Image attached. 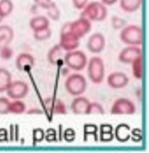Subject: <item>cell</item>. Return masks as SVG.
<instances>
[{
  "label": "cell",
  "instance_id": "6da1fadb",
  "mask_svg": "<svg viewBox=\"0 0 149 153\" xmlns=\"http://www.w3.org/2000/svg\"><path fill=\"white\" fill-rule=\"evenodd\" d=\"M108 14L106 6L101 1L89 2L82 10L80 16L86 18L91 22H101Z\"/></svg>",
  "mask_w": 149,
  "mask_h": 153
},
{
  "label": "cell",
  "instance_id": "7a4b0ae2",
  "mask_svg": "<svg viewBox=\"0 0 149 153\" xmlns=\"http://www.w3.org/2000/svg\"><path fill=\"white\" fill-rule=\"evenodd\" d=\"M79 40L80 39L70 30L69 22L65 24L61 30L59 43L62 50L66 51H74L79 46Z\"/></svg>",
  "mask_w": 149,
  "mask_h": 153
},
{
  "label": "cell",
  "instance_id": "3957f363",
  "mask_svg": "<svg viewBox=\"0 0 149 153\" xmlns=\"http://www.w3.org/2000/svg\"><path fill=\"white\" fill-rule=\"evenodd\" d=\"M119 37L125 44L131 46L141 45L142 43V30L139 26L131 25L122 28Z\"/></svg>",
  "mask_w": 149,
  "mask_h": 153
},
{
  "label": "cell",
  "instance_id": "277c9868",
  "mask_svg": "<svg viewBox=\"0 0 149 153\" xmlns=\"http://www.w3.org/2000/svg\"><path fill=\"white\" fill-rule=\"evenodd\" d=\"M87 74L90 79L94 84L101 83L105 75L104 64L99 57H91L87 67Z\"/></svg>",
  "mask_w": 149,
  "mask_h": 153
},
{
  "label": "cell",
  "instance_id": "5b68a950",
  "mask_svg": "<svg viewBox=\"0 0 149 153\" xmlns=\"http://www.w3.org/2000/svg\"><path fill=\"white\" fill-rule=\"evenodd\" d=\"M65 87L69 94L74 96H77L85 91L87 87V82L83 76L79 74H74L67 78Z\"/></svg>",
  "mask_w": 149,
  "mask_h": 153
},
{
  "label": "cell",
  "instance_id": "8992f818",
  "mask_svg": "<svg viewBox=\"0 0 149 153\" xmlns=\"http://www.w3.org/2000/svg\"><path fill=\"white\" fill-rule=\"evenodd\" d=\"M66 65L75 71L82 70L87 64V57L82 51H68L64 57Z\"/></svg>",
  "mask_w": 149,
  "mask_h": 153
},
{
  "label": "cell",
  "instance_id": "52a82bcc",
  "mask_svg": "<svg viewBox=\"0 0 149 153\" xmlns=\"http://www.w3.org/2000/svg\"><path fill=\"white\" fill-rule=\"evenodd\" d=\"M136 112L135 104L131 100L122 98L116 100L111 109L113 115H133Z\"/></svg>",
  "mask_w": 149,
  "mask_h": 153
},
{
  "label": "cell",
  "instance_id": "ba28073f",
  "mask_svg": "<svg viewBox=\"0 0 149 153\" xmlns=\"http://www.w3.org/2000/svg\"><path fill=\"white\" fill-rule=\"evenodd\" d=\"M69 28L76 36L82 38L91 30V22L86 18L80 16L79 19L69 22Z\"/></svg>",
  "mask_w": 149,
  "mask_h": 153
},
{
  "label": "cell",
  "instance_id": "9c48e42d",
  "mask_svg": "<svg viewBox=\"0 0 149 153\" xmlns=\"http://www.w3.org/2000/svg\"><path fill=\"white\" fill-rule=\"evenodd\" d=\"M29 91V87L22 81L12 82L6 92L8 96L13 100H19L25 98Z\"/></svg>",
  "mask_w": 149,
  "mask_h": 153
},
{
  "label": "cell",
  "instance_id": "30bf717a",
  "mask_svg": "<svg viewBox=\"0 0 149 153\" xmlns=\"http://www.w3.org/2000/svg\"><path fill=\"white\" fill-rule=\"evenodd\" d=\"M142 55V50L136 46L125 48L120 52L118 59L125 64H131L137 57Z\"/></svg>",
  "mask_w": 149,
  "mask_h": 153
},
{
  "label": "cell",
  "instance_id": "8fae6325",
  "mask_svg": "<svg viewBox=\"0 0 149 153\" xmlns=\"http://www.w3.org/2000/svg\"><path fill=\"white\" fill-rule=\"evenodd\" d=\"M105 45V38L100 33H95L91 35L87 40V49L93 53H99L103 51Z\"/></svg>",
  "mask_w": 149,
  "mask_h": 153
},
{
  "label": "cell",
  "instance_id": "7c38bea8",
  "mask_svg": "<svg viewBox=\"0 0 149 153\" xmlns=\"http://www.w3.org/2000/svg\"><path fill=\"white\" fill-rule=\"evenodd\" d=\"M46 109L52 115H63L66 113L65 105L59 99L47 98L44 101Z\"/></svg>",
  "mask_w": 149,
  "mask_h": 153
},
{
  "label": "cell",
  "instance_id": "4fadbf2b",
  "mask_svg": "<svg viewBox=\"0 0 149 153\" xmlns=\"http://www.w3.org/2000/svg\"><path fill=\"white\" fill-rule=\"evenodd\" d=\"M129 82L128 76L123 73L115 72L110 74L107 78V83L114 89L122 88Z\"/></svg>",
  "mask_w": 149,
  "mask_h": 153
},
{
  "label": "cell",
  "instance_id": "5bb4252c",
  "mask_svg": "<svg viewBox=\"0 0 149 153\" xmlns=\"http://www.w3.org/2000/svg\"><path fill=\"white\" fill-rule=\"evenodd\" d=\"M35 64L33 57L27 53L19 54L16 60V66L20 71H26L31 69Z\"/></svg>",
  "mask_w": 149,
  "mask_h": 153
},
{
  "label": "cell",
  "instance_id": "9a60e30c",
  "mask_svg": "<svg viewBox=\"0 0 149 153\" xmlns=\"http://www.w3.org/2000/svg\"><path fill=\"white\" fill-rule=\"evenodd\" d=\"M90 103V102L86 98L81 97L76 98L72 102V111L76 115H87Z\"/></svg>",
  "mask_w": 149,
  "mask_h": 153
},
{
  "label": "cell",
  "instance_id": "2e32d148",
  "mask_svg": "<svg viewBox=\"0 0 149 153\" xmlns=\"http://www.w3.org/2000/svg\"><path fill=\"white\" fill-rule=\"evenodd\" d=\"M14 32L11 27L8 25L0 26V49L8 46L13 41Z\"/></svg>",
  "mask_w": 149,
  "mask_h": 153
},
{
  "label": "cell",
  "instance_id": "e0dca14e",
  "mask_svg": "<svg viewBox=\"0 0 149 153\" xmlns=\"http://www.w3.org/2000/svg\"><path fill=\"white\" fill-rule=\"evenodd\" d=\"M29 26L35 32L50 27V21L47 17L39 15L32 18L30 20Z\"/></svg>",
  "mask_w": 149,
  "mask_h": 153
},
{
  "label": "cell",
  "instance_id": "ac0fdd59",
  "mask_svg": "<svg viewBox=\"0 0 149 153\" xmlns=\"http://www.w3.org/2000/svg\"><path fill=\"white\" fill-rule=\"evenodd\" d=\"M121 8L128 13H135L142 6V0H119Z\"/></svg>",
  "mask_w": 149,
  "mask_h": 153
},
{
  "label": "cell",
  "instance_id": "d6986e66",
  "mask_svg": "<svg viewBox=\"0 0 149 153\" xmlns=\"http://www.w3.org/2000/svg\"><path fill=\"white\" fill-rule=\"evenodd\" d=\"M115 134L116 139L120 142H125L128 140L131 135L130 127L126 124H120L115 129Z\"/></svg>",
  "mask_w": 149,
  "mask_h": 153
},
{
  "label": "cell",
  "instance_id": "ffe728a7",
  "mask_svg": "<svg viewBox=\"0 0 149 153\" xmlns=\"http://www.w3.org/2000/svg\"><path fill=\"white\" fill-rule=\"evenodd\" d=\"M12 82V76L5 68H0V92L7 91Z\"/></svg>",
  "mask_w": 149,
  "mask_h": 153
},
{
  "label": "cell",
  "instance_id": "44dd1931",
  "mask_svg": "<svg viewBox=\"0 0 149 153\" xmlns=\"http://www.w3.org/2000/svg\"><path fill=\"white\" fill-rule=\"evenodd\" d=\"M62 55V49L58 44L50 49L47 54V59L51 64L55 65L61 60Z\"/></svg>",
  "mask_w": 149,
  "mask_h": 153
},
{
  "label": "cell",
  "instance_id": "7402d4cb",
  "mask_svg": "<svg viewBox=\"0 0 149 153\" xmlns=\"http://www.w3.org/2000/svg\"><path fill=\"white\" fill-rule=\"evenodd\" d=\"M12 0H0V15L3 18L9 16L13 10Z\"/></svg>",
  "mask_w": 149,
  "mask_h": 153
},
{
  "label": "cell",
  "instance_id": "603a6c76",
  "mask_svg": "<svg viewBox=\"0 0 149 153\" xmlns=\"http://www.w3.org/2000/svg\"><path fill=\"white\" fill-rule=\"evenodd\" d=\"M131 64H132V73L134 77L138 79H142L143 76L142 55L137 57Z\"/></svg>",
  "mask_w": 149,
  "mask_h": 153
},
{
  "label": "cell",
  "instance_id": "cb8c5ba5",
  "mask_svg": "<svg viewBox=\"0 0 149 153\" xmlns=\"http://www.w3.org/2000/svg\"><path fill=\"white\" fill-rule=\"evenodd\" d=\"M26 111V105L21 101L16 100L10 103V113L16 115L23 114Z\"/></svg>",
  "mask_w": 149,
  "mask_h": 153
},
{
  "label": "cell",
  "instance_id": "d4e9b609",
  "mask_svg": "<svg viewBox=\"0 0 149 153\" xmlns=\"http://www.w3.org/2000/svg\"><path fill=\"white\" fill-rule=\"evenodd\" d=\"M47 13L51 19L54 21H58L61 16V12L57 5L53 1L46 9Z\"/></svg>",
  "mask_w": 149,
  "mask_h": 153
},
{
  "label": "cell",
  "instance_id": "484cf974",
  "mask_svg": "<svg viewBox=\"0 0 149 153\" xmlns=\"http://www.w3.org/2000/svg\"><path fill=\"white\" fill-rule=\"evenodd\" d=\"M51 30L50 27L34 32V38L38 41H44L50 38Z\"/></svg>",
  "mask_w": 149,
  "mask_h": 153
},
{
  "label": "cell",
  "instance_id": "4316f807",
  "mask_svg": "<svg viewBox=\"0 0 149 153\" xmlns=\"http://www.w3.org/2000/svg\"><path fill=\"white\" fill-rule=\"evenodd\" d=\"M104 114V110L101 105L97 102H93L90 103L87 115H102Z\"/></svg>",
  "mask_w": 149,
  "mask_h": 153
},
{
  "label": "cell",
  "instance_id": "83f0119b",
  "mask_svg": "<svg viewBox=\"0 0 149 153\" xmlns=\"http://www.w3.org/2000/svg\"><path fill=\"white\" fill-rule=\"evenodd\" d=\"M10 100L5 97H0V115H5L10 113Z\"/></svg>",
  "mask_w": 149,
  "mask_h": 153
},
{
  "label": "cell",
  "instance_id": "f1b7e54d",
  "mask_svg": "<svg viewBox=\"0 0 149 153\" xmlns=\"http://www.w3.org/2000/svg\"><path fill=\"white\" fill-rule=\"evenodd\" d=\"M126 24L125 19L118 16H114L111 18V25L112 27L115 29L118 30L124 28Z\"/></svg>",
  "mask_w": 149,
  "mask_h": 153
},
{
  "label": "cell",
  "instance_id": "f546056e",
  "mask_svg": "<svg viewBox=\"0 0 149 153\" xmlns=\"http://www.w3.org/2000/svg\"><path fill=\"white\" fill-rule=\"evenodd\" d=\"M13 49L8 46H5L0 49V57L5 60H10L13 56Z\"/></svg>",
  "mask_w": 149,
  "mask_h": 153
},
{
  "label": "cell",
  "instance_id": "4dcf8cb0",
  "mask_svg": "<svg viewBox=\"0 0 149 153\" xmlns=\"http://www.w3.org/2000/svg\"><path fill=\"white\" fill-rule=\"evenodd\" d=\"M74 8L78 10H82L89 3V0H72Z\"/></svg>",
  "mask_w": 149,
  "mask_h": 153
},
{
  "label": "cell",
  "instance_id": "1f68e13d",
  "mask_svg": "<svg viewBox=\"0 0 149 153\" xmlns=\"http://www.w3.org/2000/svg\"><path fill=\"white\" fill-rule=\"evenodd\" d=\"M33 139L37 142L43 140L44 137V133L41 128H36L33 131Z\"/></svg>",
  "mask_w": 149,
  "mask_h": 153
},
{
  "label": "cell",
  "instance_id": "d6a6232c",
  "mask_svg": "<svg viewBox=\"0 0 149 153\" xmlns=\"http://www.w3.org/2000/svg\"><path fill=\"white\" fill-rule=\"evenodd\" d=\"M65 140L68 142L74 140L75 138V132L72 128H67L64 133Z\"/></svg>",
  "mask_w": 149,
  "mask_h": 153
},
{
  "label": "cell",
  "instance_id": "836d02e7",
  "mask_svg": "<svg viewBox=\"0 0 149 153\" xmlns=\"http://www.w3.org/2000/svg\"><path fill=\"white\" fill-rule=\"evenodd\" d=\"M114 135L112 131H100V140L102 141L108 142L113 139Z\"/></svg>",
  "mask_w": 149,
  "mask_h": 153
},
{
  "label": "cell",
  "instance_id": "e575fe53",
  "mask_svg": "<svg viewBox=\"0 0 149 153\" xmlns=\"http://www.w3.org/2000/svg\"><path fill=\"white\" fill-rule=\"evenodd\" d=\"M37 6L46 10L52 2V0H33Z\"/></svg>",
  "mask_w": 149,
  "mask_h": 153
},
{
  "label": "cell",
  "instance_id": "d590c367",
  "mask_svg": "<svg viewBox=\"0 0 149 153\" xmlns=\"http://www.w3.org/2000/svg\"><path fill=\"white\" fill-rule=\"evenodd\" d=\"M119 0H101V2L104 4L105 6H110L114 5L117 3Z\"/></svg>",
  "mask_w": 149,
  "mask_h": 153
},
{
  "label": "cell",
  "instance_id": "8d00e7d4",
  "mask_svg": "<svg viewBox=\"0 0 149 153\" xmlns=\"http://www.w3.org/2000/svg\"><path fill=\"white\" fill-rule=\"evenodd\" d=\"M27 114H41L43 112H41V111L39 109L37 108H32L29 109L27 112Z\"/></svg>",
  "mask_w": 149,
  "mask_h": 153
},
{
  "label": "cell",
  "instance_id": "74e56055",
  "mask_svg": "<svg viewBox=\"0 0 149 153\" xmlns=\"http://www.w3.org/2000/svg\"><path fill=\"white\" fill-rule=\"evenodd\" d=\"M3 19H4V18H2V16L0 15V23H1V22L2 21Z\"/></svg>",
  "mask_w": 149,
  "mask_h": 153
}]
</instances>
